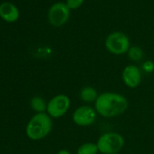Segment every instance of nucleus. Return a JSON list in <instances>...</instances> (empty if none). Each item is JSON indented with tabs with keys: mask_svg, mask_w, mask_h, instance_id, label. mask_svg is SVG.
<instances>
[{
	"mask_svg": "<svg viewBox=\"0 0 154 154\" xmlns=\"http://www.w3.org/2000/svg\"><path fill=\"white\" fill-rule=\"evenodd\" d=\"M142 70L146 73H151L154 72V63L150 60H147L142 63Z\"/></svg>",
	"mask_w": 154,
	"mask_h": 154,
	"instance_id": "obj_15",
	"label": "nucleus"
},
{
	"mask_svg": "<svg viewBox=\"0 0 154 154\" xmlns=\"http://www.w3.org/2000/svg\"><path fill=\"white\" fill-rule=\"evenodd\" d=\"M53 129V120L46 112L35 113L28 122L26 133L32 140H40L45 139Z\"/></svg>",
	"mask_w": 154,
	"mask_h": 154,
	"instance_id": "obj_2",
	"label": "nucleus"
},
{
	"mask_svg": "<svg viewBox=\"0 0 154 154\" xmlns=\"http://www.w3.org/2000/svg\"><path fill=\"white\" fill-rule=\"evenodd\" d=\"M127 98L115 92H104L98 95L94 103L97 114L103 118H114L122 115L128 109Z\"/></svg>",
	"mask_w": 154,
	"mask_h": 154,
	"instance_id": "obj_1",
	"label": "nucleus"
},
{
	"mask_svg": "<svg viewBox=\"0 0 154 154\" xmlns=\"http://www.w3.org/2000/svg\"><path fill=\"white\" fill-rule=\"evenodd\" d=\"M30 106L36 113L45 112L47 108V103L40 96H35L30 101Z\"/></svg>",
	"mask_w": 154,
	"mask_h": 154,
	"instance_id": "obj_11",
	"label": "nucleus"
},
{
	"mask_svg": "<svg viewBox=\"0 0 154 154\" xmlns=\"http://www.w3.org/2000/svg\"><path fill=\"white\" fill-rule=\"evenodd\" d=\"M70 17V9L65 3L57 2L54 4L48 11V21L55 27L63 26Z\"/></svg>",
	"mask_w": 154,
	"mask_h": 154,
	"instance_id": "obj_7",
	"label": "nucleus"
},
{
	"mask_svg": "<svg viewBox=\"0 0 154 154\" xmlns=\"http://www.w3.org/2000/svg\"><path fill=\"white\" fill-rule=\"evenodd\" d=\"M99 149L94 142H85L81 144L76 149V154H98Z\"/></svg>",
	"mask_w": 154,
	"mask_h": 154,
	"instance_id": "obj_12",
	"label": "nucleus"
},
{
	"mask_svg": "<svg viewBox=\"0 0 154 154\" xmlns=\"http://www.w3.org/2000/svg\"><path fill=\"white\" fill-rule=\"evenodd\" d=\"M101 154H112L120 152L124 147L125 140L122 134L115 131L103 133L96 141Z\"/></svg>",
	"mask_w": 154,
	"mask_h": 154,
	"instance_id": "obj_3",
	"label": "nucleus"
},
{
	"mask_svg": "<svg viewBox=\"0 0 154 154\" xmlns=\"http://www.w3.org/2000/svg\"><path fill=\"white\" fill-rule=\"evenodd\" d=\"M112 154H120V153L118 152V153H112Z\"/></svg>",
	"mask_w": 154,
	"mask_h": 154,
	"instance_id": "obj_17",
	"label": "nucleus"
},
{
	"mask_svg": "<svg viewBox=\"0 0 154 154\" xmlns=\"http://www.w3.org/2000/svg\"><path fill=\"white\" fill-rule=\"evenodd\" d=\"M98 92L96 89L93 86H85L80 90L79 93V97L82 102H84L86 104L95 103L96 99L98 98Z\"/></svg>",
	"mask_w": 154,
	"mask_h": 154,
	"instance_id": "obj_10",
	"label": "nucleus"
},
{
	"mask_svg": "<svg viewBox=\"0 0 154 154\" xmlns=\"http://www.w3.org/2000/svg\"><path fill=\"white\" fill-rule=\"evenodd\" d=\"M71 107V100L68 95L60 94L52 97L47 102L46 113L52 119H58L64 116Z\"/></svg>",
	"mask_w": 154,
	"mask_h": 154,
	"instance_id": "obj_5",
	"label": "nucleus"
},
{
	"mask_svg": "<svg viewBox=\"0 0 154 154\" xmlns=\"http://www.w3.org/2000/svg\"><path fill=\"white\" fill-rule=\"evenodd\" d=\"M105 47L108 52L115 55L128 53L131 45L128 36L122 32H112L105 39Z\"/></svg>",
	"mask_w": 154,
	"mask_h": 154,
	"instance_id": "obj_4",
	"label": "nucleus"
},
{
	"mask_svg": "<svg viewBox=\"0 0 154 154\" xmlns=\"http://www.w3.org/2000/svg\"><path fill=\"white\" fill-rule=\"evenodd\" d=\"M0 17L8 23L16 22L19 18V10L14 4L4 2L0 5Z\"/></svg>",
	"mask_w": 154,
	"mask_h": 154,
	"instance_id": "obj_9",
	"label": "nucleus"
},
{
	"mask_svg": "<svg viewBox=\"0 0 154 154\" xmlns=\"http://www.w3.org/2000/svg\"><path fill=\"white\" fill-rule=\"evenodd\" d=\"M122 80L124 85L128 88H137L142 80L141 70L135 64H128L122 70Z\"/></svg>",
	"mask_w": 154,
	"mask_h": 154,
	"instance_id": "obj_8",
	"label": "nucleus"
},
{
	"mask_svg": "<svg viewBox=\"0 0 154 154\" xmlns=\"http://www.w3.org/2000/svg\"><path fill=\"white\" fill-rule=\"evenodd\" d=\"M127 54L129 59L132 62H140L142 60L144 56V53L142 49L139 46H131Z\"/></svg>",
	"mask_w": 154,
	"mask_h": 154,
	"instance_id": "obj_13",
	"label": "nucleus"
},
{
	"mask_svg": "<svg viewBox=\"0 0 154 154\" xmlns=\"http://www.w3.org/2000/svg\"><path fill=\"white\" fill-rule=\"evenodd\" d=\"M72 119L77 126L88 127L95 122L97 119V112L94 107H92L89 104H83L73 111Z\"/></svg>",
	"mask_w": 154,
	"mask_h": 154,
	"instance_id": "obj_6",
	"label": "nucleus"
},
{
	"mask_svg": "<svg viewBox=\"0 0 154 154\" xmlns=\"http://www.w3.org/2000/svg\"><path fill=\"white\" fill-rule=\"evenodd\" d=\"M57 154H72L68 149H60L58 152H57Z\"/></svg>",
	"mask_w": 154,
	"mask_h": 154,
	"instance_id": "obj_16",
	"label": "nucleus"
},
{
	"mask_svg": "<svg viewBox=\"0 0 154 154\" xmlns=\"http://www.w3.org/2000/svg\"><path fill=\"white\" fill-rule=\"evenodd\" d=\"M85 0H66V5L69 8V9H76V8H79L83 3H84Z\"/></svg>",
	"mask_w": 154,
	"mask_h": 154,
	"instance_id": "obj_14",
	"label": "nucleus"
}]
</instances>
